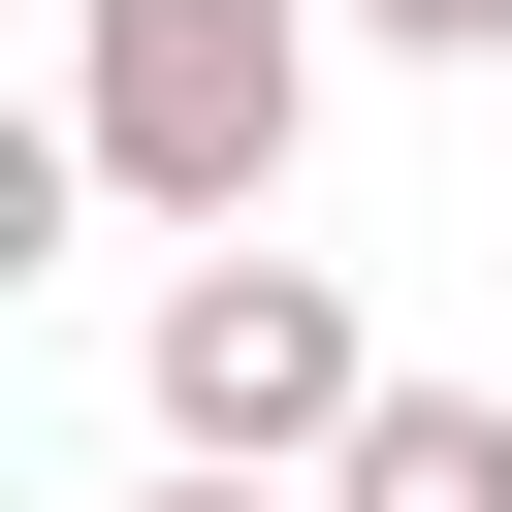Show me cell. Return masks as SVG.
Returning <instances> with one entry per match:
<instances>
[{"label": "cell", "instance_id": "cell-1", "mask_svg": "<svg viewBox=\"0 0 512 512\" xmlns=\"http://www.w3.org/2000/svg\"><path fill=\"white\" fill-rule=\"evenodd\" d=\"M64 160H96V224L256 256V192L320 160V0H64Z\"/></svg>", "mask_w": 512, "mask_h": 512}, {"label": "cell", "instance_id": "cell-2", "mask_svg": "<svg viewBox=\"0 0 512 512\" xmlns=\"http://www.w3.org/2000/svg\"><path fill=\"white\" fill-rule=\"evenodd\" d=\"M160 480H352V416H384V320L320 288V256H160Z\"/></svg>", "mask_w": 512, "mask_h": 512}, {"label": "cell", "instance_id": "cell-3", "mask_svg": "<svg viewBox=\"0 0 512 512\" xmlns=\"http://www.w3.org/2000/svg\"><path fill=\"white\" fill-rule=\"evenodd\" d=\"M320 512H512V384H384Z\"/></svg>", "mask_w": 512, "mask_h": 512}, {"label": "cell", "instance_id": "cell-4", "mask_svg": "<svg viewBox=\"0 0 512 512\" xmlns=\"http://www.w3.org/2000/svg\"><path fill=\"white\" fill-rule=\"evenodd\" d=\"M352 32H416V64H512V0H352Z\"/></svg>", "mask_w": 512, "mask_h": 512}, {"label": "cell", "instance_id": "cell-5", "mask_svg": "<svg viewBox=\"0 0 512 512\" xmlns=\"http://www.w3.org/2000/svg\"><path fill=\"white\" fill-rule=\"evenodd\" d=\"M160 512H320V480H160Z\"/></svg>", "mask_w": 512, "mask_h": 512}]
</instances>
